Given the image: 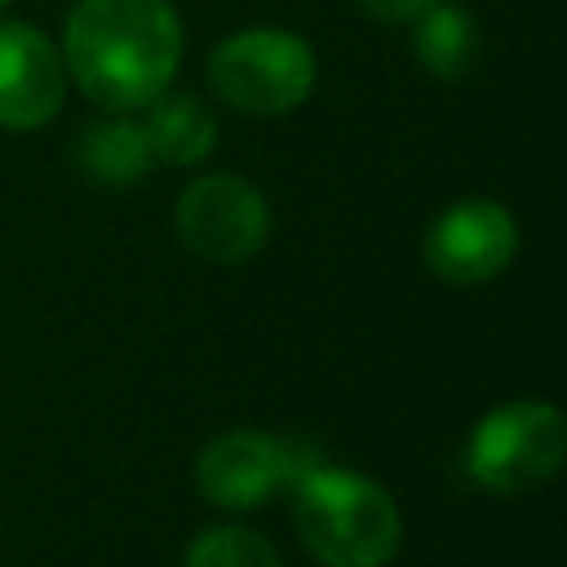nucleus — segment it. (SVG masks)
Instances as JSON below:
<instances>
[{"label": "nucleus", "instance_id": "8", "mask_svg": "<svg viewBox=\"0 0 567 567\" xmlns=\"http://www.w3.org/2000/svg\"><path fill=\"white\" fill-rule=\"evenodd\" d=\"M66 97L62 53L22 22H0V124L40 128L58 115Z\"/></svg>", "mask_w": 567, "mask_h": 567}, {"label": "nucleus", "instance_id": "10", "mask_svg": "<svg viewBox=\"0 0 567 567\" xmlns=\"http://www.w3.org/2000/svg\"><path fill=\"white\" fill-rule=\"evenodd\" d=\"M75 159H80V168L93 182H102V186H128V182H137V177L151 173L155 151H151V137H146L142 124H133V120H102V124H89L80 133Z\"/></svg>", "mask_w": 567, "mask_h": 567}, {"label": "nucleus", "instance_id": "5", "mask_svg": "<svg viewBox=\"0 0 567 567\" xmlns=\"http://www.w3.org/2000/svg\"><path fill=\"white\" fill-rule=\"evenodd\" d=\"M270 230V208L261 190L235 173L199 177L177 199V235L204 261H248Z\"/></svg>", "mask_w": 567, "mask_h": 567}, {"label": "nucleus", "instance_id": "7", "mask_svg": "<svg viewBox=\"0 0 567 567\" xmlns=\"http://www.w3.org/2000/svg\"><path fill=\"white\" fill-rule=\"evenodd\" d=\"M518 248L514 217L496 199H461L425 230V266L456 288L496 279Z\"/></svg>", "mask_w": 567, "mask_h": 567}, {"label": "nucleus", "instance_id": "12", "mask_svg": "<svg viewBox=\"0 0 567 567\" xmlns=\"http://www.w3.org/2000/svg\"><path fill=\"white\" fill-rule=\"evenodd\" d=\"M186 567H279V554L270 540L244 527H208L190 540Z\"/></svg>", "mask_w": 567, "mask_h": 567}, {"label": "nucleus", "instance_id": "6", "mask_svg": "<svg viewBox=\"0 0 567 567\" xmlns=\"http://www.w3.org/2000/svg\"><path fill=\"white\" fill-rule=\"evenodd\" d=\"M315 465L297 456L292 443L261 434V430H230L213 439L195 461L199 492L221 509H257L270 501L284 483H297V474Z\"/></svg>", "mask_w": 567, "mask_h": 567}, {"label": "nucleus", "instance_id": "3", "mask_svg": "<svg viewBox=\"0 0 567 567\" xmlns=\"http://www.w3.org/2000/svg\"><path fill=\"white\" fill-rule=\"evenodd\" d=\"M213 93L248 115H284L310 97L315 84V53L301 35L257 27L239 31L217 44L208 58Z\"/></svg>", "mask_w": 567, "mask_h": 567}, {"label": "nucleus", "instance_id": "4", "mask_svg": "<svg viewBox=\"0 0 567 567\" xmlns=\"http://www.w3.org/2000/svg\"><path fill=\"white\" fill-rule=\"evenodd\" d=\"M563 452H567V430L558 408L523 399L487 412L474 425L465 447V470L478 487L514 496L554 478L563 465Z\"/></svg>", "mask_w": 567, "mask_h": 567}, {"label": "nucleus", "instance_id": "9", "mask_svg": "<svg viewBox=\"0 0 567 567\" xmlns=\"http://www.w3.org/2000/svg\"><path fill=\"white\" fill-rule=\"evenodd\" d=\"M151 115H146V137H151V151L159 164H199L213 146H217V124L213 115L204 111L199 97L190 93H159L146 102Z\"/></svg>", "mask_w": 567, "mask_h": 567}, {"label": "nucleus", "instance_id": "13", "mask_svg": "<svg viewBox=\"0 0 567 567\" xmlns=\"http://www.w3.org/2000/svg\"><path fill=\"white\" fill-rule=\"evenodd\" d=\"M368 13H377V18H385V22H403V18H416V13H425L434 0H359Z\"/></svg>", "mask_w": 567, "mask_h": 567}, {"label": "nucleus", "instance_id": "14", "mask_svg": "<svg viewBox=\"0 0 567 567\" xmlns=\"http://www.w3.org/2000/svg\"><path fill=\"white\" fill-rule=\"evenodd\" d=\"M4 4H9V0H0V9H4Z\"/></svg>", "mask_w": 567, "mask_h": 567}, {"label": "nucleus", "instance_id": "11", "mask_svg": "<svg viewBox=\"0 0 567 567\" xmlns=\"http://www.w3.org/2000/svg\"><path fill=\"white\" fill-rule=\"evenodd\" d=\"M416 31H412V44H416V58L421 66H430L439 80H461L474 58H478V27L465 9L456 4H430L425 13L412 18Z\"/></svg>", "mask_w": 567, "mask_h": 567}, {"label": "nucleus", "instance_id": "1", "mask_svg": "<svg viewBox=\"0 0 567 567\" xmlns=\"http://www.w3.org/2000/svg\"><path fill=\"white\" fill-rule=\"evenodd\" d=\"M182 62V27L168 0H80L62 31V66L89 102L133 111L159 97Z\"/></svg>", "mask_w": 567, "mask_h": 567}, {"label": "nucleus", "instance_id": "2", "mask_svg": "<svg viewBox=\"0 0 567 567\" xmlns=\"http://www.w3.org/2000/svg\"><path fill=\"white\" fill-rule=\"evenodd\" d=\"M297 532L323 567H385L403 523L385 487L315 461L297 474Z\"/></svg>", "mask_w": 567, "mask_h": 567}]
</instances>
